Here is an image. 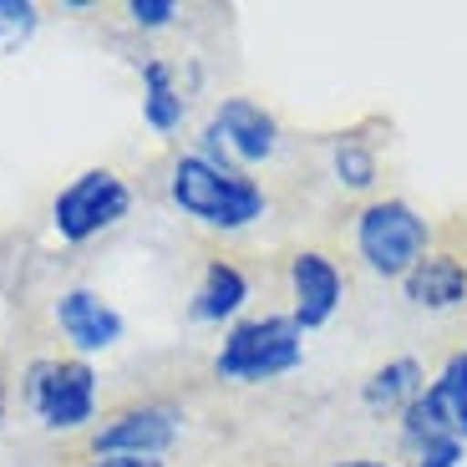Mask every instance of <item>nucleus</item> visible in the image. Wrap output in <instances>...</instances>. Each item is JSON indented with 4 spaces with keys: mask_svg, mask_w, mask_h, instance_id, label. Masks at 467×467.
Segmentation results:
<instances>
[{
    "mask_svg": "<svg viewBox=\"0 0 467 467\" xmlns=\"http://www.w3.org/2000/svg\"><path fill=\"white\" fill-rule=\"evenodd\" d=\"M285 280H290V320L305 336L330 326L336 310L346 305V275L326 249H295Z\"/></svg>",
    "mask_w": 467,
    "mask_h": 467,
    "instance_id": "1a4fd4ad",
    "label": "nucleus"
},
{
    "mask_svg": "<svg viewBox=\"0 0 467 467\" xmlns=\"http://www.w3.org/2000/svg\"><path fill=\"white\" fill-rule=\"evenodd\" d=\"M427 381H432V376H427V366H421L417 356H391V361H381L361 381V401L376 417H401V411L427 391Z\"/></svg>",
    "mask_w": 467,
    "mask_h": 467,
    "instance_id": "4468645a",
    "label": "nucleus"
},
{
    "mask_svg": "<svg viewBox=\"0 0 467 467\" xmlns=\"http://www.w3.org/2000/svg\"><path fill=\"white\" fill-rule=\"evenodd\" d=\"M249 300H254V285H249L244 265L209 259L199 285H193V300H188V320H193V326H223L229 330L234 320H244Z\"/></svg>",
    "mask_w": 467,
    "mask_h": 467,
    "instance_id": "9b49d317",
    "label": "nucleus"
},
{
    "mask_svg": "<svg viewBox=\"0 0 467 467\" xmlns=\"http://www.w3.org/2000/svg\"><path fill=\"white\" fill-rule=\"evenodd\" d=\"M183 407L178 401H132L102 417L92 432V457H168L183 437Z\"/></svg>",
    "mask_w": 467,
    "mask_h": 467,
    "instance_id": "0eeeda50",
    "label": "nucleus"
},
{
    "mask_svg": "<svg viewBox=\"0 0 467 467\" xmlns=\"http://www.w3.org/2000/svg\"><path fill=\"white\" fill-rule=\"evenodd\" d=\"M51 320H57L61 340L71 346V356H82V361L112 350L117 340L128 336L122 310H117L112 300H102V290H92V285H71V290H61L57 305H51Z\"/></svg>",
    "mask_w": 467,
    "mask_h": 467,
    "instance_id": "6e6552de",
    "label": "nucleus"
},
{
    "mask_svg": "<svg viewBox=\"0 0 467 467\" xmlns=\"http://www.w3.org/2000/svg\"><path fill=\"white\" fill-rule=\"evenodd\" d=\"M168 203L213 234H244L269 213V193L244 168H213L188 148L168 168Z\"/></svg>",
    "mask_w": 467,
    "mask_h": 467,
    "instance_id": "f257e3e1",
    "label": "nucleus"
},
{
    "mask_svg": "<svg viewBox=\"0 0 467 467\" xmlns=\"http://www.w3.org/2000/svg\"><path fill=\"white\" fill-rule=\"evenodd\" d=\"M138 82H142V122H148L158 138H173L188 117V92H183V82H178V67L168 57H142Z\"/></svg>",
    "mask_w": 467,
    "mask_h": 467,
    "instance_id": "ddd939ff",
    "label": "nucleus"
},
{
    "mask_svg": "<svg viewBox=\"0 0 467 467\" xmlns=\"http://www.w3.org/2000/svg\"><path fill=\"white\" fill-rule=\"evenodd\" d=\"M209 122L219 128L234 168H244V173L265 168L280 152V117L269 112L265 102H254V97H223V102H213Z\"/></svg>",
    "mask_w": 467,
    "mask_h": 467,
    "instance_id": "9d476101",
    "label": "nucleus"
},
{
    "mask_svg": "<svg viewBox=\"0 0 467 467\" xmlns=\"http://www.w3.org/2000/svg\"><path fill=\"white\" fill-rule=\"evenodd\" d=\"M36 26H41V5L36 0H0V47L5 51L31 41Z\"/></svg>",
    "mask_w": 467,
    "mask_h": 467,
    "instance_id": "dca6fc26",
    "label": "nucleus"
},
{
    "mask_svg": "<svg viewBox=\"0 0 467 467\" xmlns=\"http://www.w3.org/2000/svg\"><path fill=\"white\" fill-rule=\"evenodd\" d=\"M401 295H407L417 310H427V316L462 310L467 305V259L452 254V249H432V254L401 280Z\"/></svg>",
    "mask_w": 467,
    "mask_h": 467,
    "instance_id": "f8f14e48",
    "label": "nucleus"
},
{
    "mask_svg": "<svg viewBox=\"0 0 467 467\" xmlns=\"http://www.w3.org/2000/svg\"><path fill=\"white\" fill-rule=\"evenodd\" d=\"M462 350H467V346H462Z\"/></svg>",
    "mask_w": 467,
    "mask_h": 467,
    "instance_id": "4be33fe9",
    "label": "nucleus"
},
{
    "mask_svg": "<svg viewBox=\"0 0 467 467\" xmlns=\"http://www.w3.org/2000/svg\"><path fill=\"white\" fill-rule=\"evenodd\" d=\"M397 437L411 457L447 437L467 447V350L447 356L442 371L427 381V391L397 417Z\"/></svg>",
    "mask_w": 467,
    "mask_h": 467,
    "instance_id": "423d86ee",
    "label": "nucleus"
},
{
    "mask_svg": "<svg viewBox=\"0 0 467 467\" xmlns=\"http://www.w3.org/2000/svg\"><path fill=\"white\" fill-rule=\"evenodd\" d=\"M132 213V188L112 168H87L77 173L57 199H51V229L61 244H92L97 234L117 229Z\"/></svg>",
    "mask_w": 467,
    "mask_h": 467,
    "instance_id": "39448f33",
    "label": "nucleus"
},
{
    "mask_svg": "<svg viewBox=\"0 0 467 467\" xmlns=\"http://www.w3.org/2000/svg\"><path fill=\"white\" fill-rule=\"evenodd\" d=\"M462 452H467V447L447 437V442H432V447H421V452L411 457V467H462Z\"/></svg>",
    "mask_w": 467,
    "mask_h": 467,
    "instance_id": "a211bd4d",
    "label": "nucleus"
},
{
    "mask_svg": "<svg viewBox=\"0 0 467 467\" xmlns=\"http://www.w3.org/2000/svg\"><path fill=\"white\" fill-rule=\"evenodd\" d=\"M330 178L346 193H371L376 188V178H381V152H376V142L361 128L330 138Z\"/></svg>",
    "mask_w": 467,
    "mask_h": 467,
    "instance_id": "2eb2a0df",
    "label": "nucleus"
},
{
    "mask_svg": "<svg viewBox=\"0 0 467 467\" xmlns=\"http://www.w3.org/2000/svg\"><path fill=\"white\" fill-rule=\"evenodd\" d=\"M82 467H168L163 457H92Z\"/></svg>",
    "mask_w": 467,
    "mask_h": 467,
    "instance_id": "6ab92c4d",
    "label": "nucleus"
},
{
    "mask_svg": "<svg viewBox=\"0 0 467 467\" xmlns=\"http://www.w3.org/2000/svg\"><path fill=\"white\" fill-rule=\"evenodd\" d=\"M330 467H397V462H381V457H346V462H330Z\"/></svg>",
    "mask_w": 467,
    "mask_h": 467,
    "instance_id": "aec40b11",
    "label": "nucleus"
},
{
    "mask_svg": "<svg viewBox=\"0 0 467 467\" xmlns=\"http://www.w3.org/2000/svg\"><path fill=\"white\" fill-rule=\"evenodd\" d=\"M178 16H183L178 0H128V21L138 26V31H168Z\"/></svg>",
    "mask_w": 467,
    "mask_h": 467,
    "instance_id": "f3484780",
    "label": "nucleus"
},
{
    "mask_svg": "<svg viewBox=\"0 0 467 467\" xmlns=\"http://www.w3.org/2000/svg\"><path fill=\"white\" fill-rule=\"evenodd\" d=\"M305 366V330L290 320V310H265V316H244L223 330L219 350H213V376L234 386H259L280 381V376Z\"/></svg>",
    "mask_w": 467,
    "mask_h": 467,
    "instance_id": "7ed1b4c3",
    "label": "nucleus"
},
{
    "mask_svg": "<svg viewBox=\"0 0 467 467\" xmlns=\"http://www.w3.org/2000/svg\"><path fill=\"white\" fill-rule=\"evenodd\" d=\"M21 401L47 432H82L97 421V366L82 356H36L21 371Z\"/></svg>",
    "mask_w": 467,
    "mask_h": 467,
    "instance_id": "20e7f679",
    "label": "nucleus"
},
{
    "mask_svg": "<svg viewBox=\"0 0 467 467\" xmlns=\"http://www.w3.org/2000/svg\"><path fill=\"white\" fill-rule=\"evenodd\" d=\"M350 244L356 259L371 269L376 280H407L421 259L432 254V219L417 203L386 193V199H366L350 219Z\"/></svg>",
    "mask_w": 467,
    "mask_h": 467,
    "instance_id": "f03ea898",
    "label": "nucleus"
},
{
    "mask_svg": "<svg viewBox=\"0 0 467 467\" xmlns=\"http://www.w3.org/2000/svg\"><path fill=\"white\" fill-rule=\"evenodd\" d=\"M0 432H5V381H0Z\"/></svg>",
    "mask_w": 467,
    "mask_h": 467,
    "instance_id": "412c9836",
    "label": "nucleus"
}]
</instances>
